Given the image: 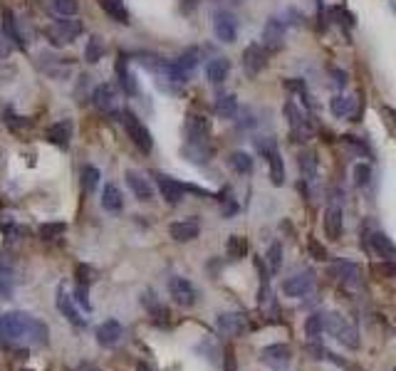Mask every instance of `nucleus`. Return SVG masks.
<instances>
[{
  "label": "nucleus",
  "mask_w": 396,
  "mask_h": 371,
  "mask_svg": "<svg viewBox=\"0 0 396 371\" xmlns=\"http://www.w3.org/2000/svg\"><path fill=\"white\" fill-rule=\"evenodd\" d=\"M226 252H228L230 260H243L248 255V241L243 235H230L228 243H226Z\"/></svg>",
  "instance_id": "nucleus-40"
},
{
  "label": "nucleus",
  "mask_w": 396,
  "mask_h": 371,
  "mask_svg": "<svg viewBox=\"0 0 396 371\" xmlns=\"http://www.w3.org/2000/svg\"><path fill=\"white\" fill-rule=\"evenodd\" d=\"M394 371H396V369H394Z\"/></svg>",
  "instance_id": "nucleus-60"
},
{
  "label": "nucleus",
  "mask_w": 396,
  "mask_h": 371,
  "mask_svg": "<svg viewBox=\"0 0 396 371\" xmlns=\"http://www.w3.org/2000/svg\"><path fill=\"white\" fill-rule=\"evenodd\" d=\"M104 52H107V47H104L102 38L99 35H92L87 43V47H85V62H89V65H97L99 60L104 57Z\"/></svg>",
  "instance_id": "nucleus-39"
},
{
  "label": "nucleus",
  "mask_w": 396,
  "mask_h": 371,
  "mask_svg": "<svg viewBox=\"0 0 396 371\" xmlns=\"http://www.w3.org/2000/svg\"><path fill=\"white\" fill-rule=\"evenodd\" d=\"M330 112H332V116H337V119H347V116H352L354 97H349V94H335L330 102Z\"/></svg>",
  "instance_id": "nucleus-32"
},
{
  "label": "nucleus",
  "mask_w": 396,
  "mask_h": 371,
  "mask_svg": "<svg viewBox=\"0 0 396 371\" xmlns=\"http://www.w3.org/2000/svg\"><path fill=\"white\" fill-rule=\"evenodd\" d=\"M75 278H77V285H92V280H94V268L92 265H87V262H80L77 265V270H75Z\"/></svg>",
  "instance_id": "nucleus-50"
},
{
  "label": "nucleus",
  "mask_w": 396,
  "mask_h": 371,
  "mask_svg": "<svg viewBox=\"0 0 396 371\" xmlns=\"http://www.w3.org/2000/svg\"><path fill=\"white\" fill-rule=\"evenodd\" d=\"M3 121H6L8 129L13 131H22V129H30L33 126V119H27V116H20L17 112H13L10 107L3 109Z\"/></svg>",
  "instance_id": "nucleus-42"
},
{
  "label": "nucleus",
  "mask_w": 396,
  "mask_h": 371,
  "mask_svg": "<svg viewBox=\"0 0 396 371\" xmlns=\"http://www.w3.org/2000/svg\"><path fill=\"white\" fill-rule=\"evenodd\" d=\"M216 114L223 119H233L238 114V97L235 94H221L216 99Z\"/></svg>",
  "instance_id": "nucleus-36"
},
{
  "label": "nucleus",
  "mask_w": 396,
  "mask_h": 371,
  "mask_svg": "<svg viewBox=\"0 0 396 371\" xmlns=\"http://www.w3.org/2000/svg\"><path fill=\"white\" fill-rule=\"evenodd\" d=\"M317 153L315 151H302L300 153V174H302V188L312 186L317 181Z\"/></svg>",
  "instance_id": "nucleus-25"
},
{
  "label": "nucleus",
  "mask_w": 396,
  "mask_h": 371,
  "mask_svg": "<svg viewBox=\"0 0 396 371\" xmlns=\"http://www.w3.org/2000/svg\"><path fill=\"white\" fill-rule=\"evenodd\" d=\"M211 121L201 114H189L186 119V144H208Z\"/></svg>",
  "instance_id": "nucleus-17"
},
{
  "label": "nucleus",
  "mask_w": 396,
  "mask_h": 371,
  "mask_svg": "<svg viewBox=\"0 0 396 371\" xmlns=\"http://www.w3.org/2000/svg\"><path fill=\"white\" fill-rule=\"evenodd\" d=\"M72 134H75V124H72V119H60V121H54V124L50 126L47 134H45V139H47L50 144H54L57 149H62V151H67Z\"/></svg>",
  "instance_id": "nucleus-22"
},
{
  "label": "nucleus",
  "mask_w": 396,
  "mask_h": 371,
  "mask_svg": "<svg viewBox=\"0 0 396 371\" xmlns=\"http://www.w3.org/2000/svg\"><path fill=\"white\" fill-rule=\"evenodd\" d=\"M99 8H102L104 13H107L109 17L115 22H119V25H129V10H126V3L124 0H97Z\"/></svg>",
  "instance_id": "nucleus-27"
},
{
  "label": "nucleus",
  "mask_w": 396,
  "mask_h": 371,
  "mask_svg": "<svg viewBox=\"0 0 396 371\" xmlns=\"http://www.w3.org/2000/svg\"><path fill=\"white\" fill-rule=\"evenodd\" d=\"M339 142L344 144V146L349 149L352 153H357V158H369L372 156V149H369V144L364 142V139H359V137H354V134H344Z\"/></svg>",
  "instance_id": "nucleus-38"
},
{
  "label": "nucleus",
  "mask_w": 396,
  "mask_h": 371,
  "mask_svg": "<svg viewBox=\"0 0 396 371\" xmlns=\"http://www.w3.org/2000/svg\"><path fill=\"white\" fill-rule=\"evenodd\" d=\"M325 332H330L332 337H335L339 344H344L347 349H359V347H362L359 332L347 322V319H344L342 315H337V312L325 315Z\"/></svg>",
  "instance_id": "nucleus-2"
},
{
  "label": "nucleus",
  "mask_w": 396,
  "mask_h": 371,
  "mask_svg": "<svg viewBox=\"0 0 396 371\" xmlns=\"http://www.w3.org/2000/svg\"><path fill=\"white\" fill-rule=\"evenodd\" d=\"M372 275L379 280H394L396 278V262L391 260H381L372 265Z\"/></svg>",
  "instance_id": "nucleus-47"
},
{
  "label": "nucleus",
  "mask_w": 396,
  "mask_h": 371,
  "mask_svg": "<svg viewBox=\"0 0 396 371\" xmlns=\"http://www.w3.org/2000/svg\"><path fill=\"white\" fill-rule=\"evenodd\" d=\"M233 3H243V0H233Z\"/></svg>",
  "instance_id": "nucleus-58"
},
{
  "label": "nucleus",
  "mask_w": 396,
  "mask_h": 371,
  "mask_svg": "<svg viewBox=\"0 0 396 371\" xmlns=\"http://www.w3.org/2000/svg\"><path fill=\"white\" fill-rule=\"evenodd\" d=\"M57 310H60L62 315H65L67 322L75 324V327L82 329L85 324H87V319H85V317H82V312L77 310L75 300H72V295L67 292L65 285H60V287H57Z\"/></svg>",
  "instance_id": "nucleus-18"
},
{
  "label": "nucleus",
  "mask_w": 396,
  "mask_h": 371,
  "mask_svg": "<svg viewBox=\"0 0 396 371\" xmlns=\"http://www.w3.org/2000/svg\"><path fill=\"white\" fill-rule=\"evenodd\" d=\"M99 179H102V174H99V169L97 166H92V164H87L85 169H82V191L87 193H94L97 191V186H99Z\"/></svg>",
  "instance_id": "nucleus-41"
},
{
  "label": "nucleus",
  "mask_w": 396,
  "mask_h": 371,
  "mask_svg": "<svg viewBox=\"0 0 396 371\" xmlns=\"http://www.w3.org/2000/svg\"><path fill=\"white\" fill-rule=\"evenodd\" d=\"M72 300H75V305L80 307L85 315H89V312H92V300H89V287H87V285H75Z\"/></svg>",
  "instance_id": "nucleus-45"
},
{
  "label": "nucleus",
  "mask_w": 396,
  "mask_h": 371,
  "mask_svg": "<svg viewBox=\"0 0 396 371\" xmlns=\"http://www.w3.org/2000/svg\"><path fill=\"white\" fill-rule=\"evenodd\" d=\"M65 230H67V223H62V220H50V223L40 225L38 233L43 241H52V238H60Z\"/></svg>",
  "instance_id": "nucleus-44"
},
{
  "label": "nucleus",
  "mask_w": 396,
  "mask_h": 371,
  "mask_svg": "<svg viewBox=\"0 0 396 371\" xmlns=\"http://www.w3.org/2000/svg\"><path fill=\"white\" fill-rule=\"evenodd\" d=\"M176 65L181 67V70L186 72V75H193V70L196 67H198V50H186L184 55L179 57V60H176Z\"/></svg>",
  "instance_id": "nucleus-48"
},
{
  "label": "nucleus",
  "mask_w": 396,
  "mask_h": 371,
  "mask_svg": "<svg viewBox=\"0 0 396 371\" xmlns=\"http://www.w3.org/2000/svg\"><path fill=\"white\" fill-rule=\"evenodd\" d=\"M265 262H267V270H270L272 275L280 273V268H282V245L280 243H270V248H267V252H265Z\"/></svg>",
  "instance_id": "nucleus-46"
},
{
  "label": "nucleus",
  "mask_w": 396,
  "mask_h": 371,
  "mask_svg": "<svg viewBox=\"0 0 396 371\" xmlns=\"http://www.w3.org/2000/svg\"><path fill=\"white\" fill-rule=\"evenodd\" d=\"M211 153H213V149L208 146V144H186L184 146V156H186V161H191V164H196V166H203L211 158Z\"/></svg>",
  "instance_id": "nucleus-33"
},
{
  "label": "nucleus",
  "mask_w": 396,
  "mask_h": 371,
  "mask_svg": "<svg viewBox=\"0 0 396 371\" xmlns=\"http://www.w3.org/2000/svg\"><path fill=\"white\" fill-rule=\"evenodd\" d=\"M230 75V62L226 57H213L206 67V77L211 84H223Z\"/></svg>",
  "instance_id": "nucleus-28"
},
{
  "label": "nucleus",
  "mask_w": 396,
  "mask_h": 371,
  "mask_svg": "<svg viewBox=\"0 0 396 371\" xmlns=\"http://www.w3.org/2000/svg\"><path fill=\"white\" fill-rule=\"evenodd\" d=\"M221 203H223V215H226V218H230V215H235L238 213V203L233 201V196L230 198H221Z\"/></svg>",
  "instance_id": "nucleus-53"
},
{
  "label": "nucleus",
  "mask_w": 396,
  "mask_h": 371,
  "mask_svg": "<svg viewBox=\"0 0 396 371\" xmlns=\"http://www.w3.org/2000/svg\"><path fill=\"white\" fill-rule=\"evenodd\" d=\"M122 124H124L126 134H129L131 144L139 149L141 153H152L154 149V139H152V131L144 126V121L134 114V112H122Z\"/></svg>",
  "instance_id": "nucleus-3"
},
{
  "label": "nucleus",
  "mask_w": 396,
  "mask_h": 371,
  "mask_svg": "<svg viewBox=\"0 0 396 371\" xmlns=\"http://www.w3.org/2000/svg\"><path fill=\"white\" fill-rule=\"evenodd\" d=\"M216 327L223 337H245L250 332V322L243 312H223L218 315Z\"/></svg>",
  "instance_id": "nucleus-8"
},
{
  "label": "nucleus",
  "mask_w": 396,
  "mask_h": 371,
  "mask_svg": "<svg viewBox=\"0 0 396 371\" xmlns=\"http://www.w3.org/2000/svg\"><path fill=\"white\" fill-rule=\"evenodd\" d=\"M256 270H258V278H261V289H258V305H267L272 297V289H270V275H267L265 262L261 257H256Z\"/></svg>",
  "instance_id": "nucleus-34"
},
{
  "label": "nucleus",
  "mask_w": 396,
  "mask_h": 371,
  "mask_svg": "<svg viewBox=\"0 0 396 371\" xmlns=\"http://www.w3.org/2000/svg\"><path fill=\"white\" fill-rule=\"evenodd\" d=\"M352 176H354V186H357V188H367V186L372 183V176H374V171H372L369 164L359 161V164H354Z\"/></svg>",
  "instance_id": "nucleus-43"
},
{
  "label": "nucleus",
  "mask_w": 396,
  "mask_h": 371,
  "mask_svg": "<svg viewBox=\"0 0 396 371\" xmlns=\"http://www.w3.org/2000/svg\"><path fill=\"white\" fill-rule=\"evenodd\" d=\"M367 243H369V250L374 252L376 257L396 262V243L391 241V238L384 233V230H376L374 228L369 235H367Z\"/></svg>",
  "instance_id": "nucleus-16"
},
{
  "label": "nucleus",
  "mask_w": 396,
  "mask_h": 371,
  "mask_svg": "<svg viewBox=\"0 0 396 371\" xmlns=\"http://www.w3.org/2000/svg\"><path fill=\"white\" fill-rule=\"evenodd\" d=\"M228 166L240 176H248L253 174V156L248 151H233L228 156Z\"/></svg>",
  "instance_id": "nucleus-37"
},
{
  "label": "nucleus",
  "mask_w": 396,
  "mask_h": 371,
  "mask_svg": "<svg viewBox=\"0 0 396 371\" xmlns=\"http://www.w3.org/2000/svg\"><path fill=\"white\" fill-rule=\"evenodd\" d=\"M77 371H102L97 364H92V361H82L80 366H77Z\"/></svg>",
  "instance_id": "nucleus-56"
},
{
  "label": "nucleus",
  "mask_w": 396,
  "mask_h": 371,
  "mask_svg": "<svg viewBox=\"0 0 396 371\" xmlns=\"http://www.w3.org/2000/svg\"><path fill=\"white\" fill-rule=\"evenodd\" d=\"M20 371H33V369H20Z\"/></svg>",
  "instance_id": "nucleus-59"
},
{
  "label": "nucleus",
  "mask_w": 396,
  "mask_h": 371,
  "mask_svg": "<svg viewBox=\"0 0 396 371\" xmlns=\"http://www.w3.org/2000/svg\"><path fill=\"white\" fill-rule=\"evenodd\" d=\"M261 361L270 366V371H290L293 364V349L288 344H267L261 351Z\"/></svg>",
  "instance_id": "nucleus-7"
},
{
  "label": "nucleus",
  "mask_w": 396,
  "mask_h": 371,
  "mask_svg": "<svg viewBox=\"0 0 396 371\" xmlns=\"http://www.w3.org/2000/svg\"><path fill=\"white\" fill-rule=\"evenodd\" d=\"M10 50H13V45L8 43V38H6V35H3V30H0V60L10 55Z\"/></svg>",
  "instance_id": "nucleus-54"
},
{
  "label": "nucleus",
  "mask_w": 396,
  "mask_h": 371,
  "mask_svg": "<svg viewBox=\"0 0 396 371\" xmlns=\"http://www.w3.org/2000/svg\"><path fill=\"white\" fill-rule=\"evenodd\" d=\"M102 208L107 213H119L124 208V196H122L119 186L117 183H107L102 191Z\"/></svg>",
  "instance_id": "nucleus-26"
},
{
  "label": "nucleus",
  "mask_w": 396,
  "mask_h": 371,
  "mask_svg": "<svg viewBox=\"0 0 396 371\" xmlns=\"http://www.w3.org/2000/svg\"><path fill=\"white\" fill-rule=\"evenodd\" d=\"M92 104L97 107L99 112H104V114L122 116L119 112H117V89L112 87L109 82L99 84V87L94 89V92H92Z\"/></svg>",
  "instance_id": "nucleus-21"
},
{
  "label": "nucleus",
  "mask_w": 396,
  "mask_h": 371,
  "mask_svg": "<svg viewBox=\"0 0 396 371\" xmlns=\"http://www.w3.org/2000/svg\"><path fill=\"white\" fill-rule=\"evenodd\" d=\"M94 337H97L99 347L112 349V347H117V344L122 342V337H124V327H122V322H117V319H107V322H102L97 327Z\"/></svg>",
  "instance_id": "nucleus-20"
},
{
  "label": "nucleus",
  "mask_w": 396,
  "mask_h": 371,
  "mask_svg": "<svg viewBox=\"0 0 396 371\" xmlns=\"http://www.w3.org/2000/svg\"><path fill=\"white\" fill-rule=\"evenodd\" d=\"M285 35H288V25L282 17H267L265 28H263V47L275 52L285 45Z\"/></svg>",
  "instance_id": "nucleus-13"
},
{
  "label": "nucleus",
  "mask_w": 396,
  "mask_h": 371,
  "mask_svg": "<svg viewBox=\"0 0 396 371\" xmlns=\"http://www.w3.org/2000/svg\"><path fill=\"white\" fill-rule=\"evenodd\" d=\"M168 295H171V300H174L176 305L193 307L196 300H198V289L193 287V282H191V280L174 275V278L168 280Z\"/></svg>",
  "instance_id": "nucleus-10"
},
{
  "label": "nucleus",
  "mask_w": 396,
  "mask_h": 371,
  "mask_svg": "<svg viewBox=\"0 0 396 371\" xmlns=\"http://www.w3.org/2000/svg\"><path fill=\"white\" fill-rule=\"evenodd\" d=\"M141 305L147 307L149 312V319H152L156 327H168L171 324V312H168L166 305H161L156 297V292H152V289H147L144 295H141Z\"/></svg>",
  "instance_id": "nucleus-15"
},
{
  "label": "nucleus",
  "mask_w": 396,
  "mask_h": 371,
  "mask_svg": "<svg viewBox=\"0 0 396 371\" xmlns=\"http://www.w3.org/2000/svg\"><path fill=\"white\" fill-rule=\"evenodd\" d=\"M152 176L156 179V186H159V191H161V198L168 203V206H179V203L184 201L186 183L171 179V176H166V174H161V171H154Z\"/></svg>",
  "instance_id": "nucleus-11"
},
{
  "label": "nucleus",
  "mask_w": 396,
  "mask_h": 371,
  "mask_svg": "<svg viewBox=\"0 0 396 371\" xmlns=\"http://www.w3.org/2000/svg\"><path fill=\"white\" fill-rule=\"evenodd\" d=\"M322 334H325V315L312 312L305 319V337H307V342H322Z\"/></svg>",
  "instance_id": "nucleus-29"
},
{
  "label": "nucleus",
  "mask_w": 396,
  "mask_h": 371,
  "mask_svg": "<svg viewBox=\"0 0 396 371\" xmlns=\"http://www.w3.org/2000/svg\"><path fill=\"white\" fill-rule=\"evenodd\" d=\"M168 235L174 238L176 243H191L201 235V220L198 218H184V220H174L168 225Z\"/></svg>",
  "instance_id": "nucleus-19"
},
{
  "label": "nucleus",
  "mask_w": 396,
  "mask_h": 371,
  "mask_svg": "<svg viewBox=\"0 0 396 371\" xmlns=\"http://www.w3.org/2000/svg\"><path fill=\"white\" fill-rule=\"evenodd\" d=\"M117 77H119L122 82V89H124L126 94H139V82H136V77L129 72V67H126V57L119 55V60H117Z\"/></svg>",
  "instance_id": "nucleus-30"
},
{
  "label": "nucleus",
  "mask_w": 396,
  "mask_h": 371,
  "mask_svg": "<svg viewBox=\"0 0 396 371\" xmlns=\"http://www.w3.org/2000/svg\"><path fill=\"white\" fill-rule=\"evenodd\" d=\"M52 8L57 15L62 17H75L77 10H80V3L77 0H52Z\"/></svg>",
  "instance_id": "nucleus-49"
},
{
  "label": "nucleus",
  "mask_w": 396,
  "mask_h": 371,
  "mask_svg": "<svg viewBox=\"0 0 396 371\" xmlns=\"http://www.w3.org/2000/svg\"><path fill=\"white\" fill-rule=\"evenodd\" d=\"M124 179H126V186H129V191L134 193L136 201H141V203L152 201V183H149L147 176L139 174V171H134V169H129L124 174Z\"/></svg>",
  "instance_id": "nucleus-23"
},
{
  "label": "nucleus",
  "mask_w": 396,
  "mask_h": 371,
  "mask_svg": "<svg viewBox=\"0 0 396 371\" xmlns=\"http://www.w3.org/2000/svg\"><path fill=\"white\" fill-rule=\"evenodd\" d=\"M136 371H154V369L147 364V361H139V364H136Z\"/></svg>",
  "instance_id": "nucleus-57"
},
{
  "label": "nucleus",
  "mask_w": 396,
  "mask_h": 371,
  "mask_svg": "<svg viewBox=\"0 0 396 371\" xmlns=\"http://www.w3.org/2000/svg\"><path fill=\"white\" fill-rule=\"evenodd\" d=\"M307 248H309V255L315 257V260H320V262H325L327 257V250H325V245H322V243H317L315 238H309V243H307Z\"/></svg>",
  "instance_id": "nucleus-51"
},
{
  "label": "nucleus",
  "mask_w": 396,
  "mask_h": 371,
  "mask_svg": "<svg viewBox=\"0 0 396 371\" xmlns=\"http://www.w3.org/2000/svg\"><path fill=\"white\" fill-rule=\"evenodd\" d=\"M330 75H332V82H335L337 89H344V87H347V72H344V70H337V67H332Z\"/></svg>",
  "instance_id": "nucleus-52"
},
{
  "label": "nucleus",
  "mask_w": 396,
  "mask_h": 371,
  "mask_svg": "<svg viewBox=\"0 0 396 371\" xmlns=\"http://www.w3.org/2000/svg\"><path fill=\"white\" fill-rule=\"evenodd\" d=\"M267 67V50L261 43H250L243 50V70L248 77H258Z\"/></svg>",
  "instance_id": "nucleus-12"
},
{
  "label": "nucleus",
  "mask_w": 396,
  "mask_h": 371,
  "mask_svg": "<svg viewBox=\"0 0 396 371\" xmlns=\"http://www.w3.org/2000/svg\"><path fill=\"white\" fill-rule=\"evenodd\" d=\"M315 289V273L312 270H302V273L290 275L285 282H282V295L300 300V297H307L309 292Z\"/></svg>",
  "instance_id": "nucleus-6"
},
{
  "label": "nucleus",
  "mask_w": 396,
  "mask_h": 371,
  "mask_svg": "<svg viewBox=\"0 0 396 371\" xmlns=\"http://www.w3.org/2000/svg\"><path fill=\"white\" fill-rule=\"evenodd\" d=\"M213 35L221 43L230 45L238 38V20L230 10H216L213 13Z\"/></svg>",
  "instance_id": "nucleus-9"
},
{
  "label": "nucleus",
  "mask_w": 396,
  "mask_h": 371,
  "mask_svg": "<svg viewBox=\"0 0 396 371\" xmlns=\"http://www.w3.org/2000/svg\"><path fill=\"white\" fill-rule=\"evenodd\" d=\"M27 344H33V347H45L50 339V329L45 322H40V319H35L33 317V322H30V327H27V334H25Z\"/></svg>",
  "instance_id": "nucleus-35"
},
{
  "label": "nucleus",
  "mask_w": 396,
  "mask_h": 371,
  "mask_svg": "<svg viewBox=\"0 0 396 371\" xmlns=\"http://www.w3.org/2000/svg\"><path fill=\"white\" fill-rule=\"evenodd\" d=\"M13 287H15V273H13V265L0 257V300H8L13 295Z\"/></svg>",
  "instance_id": "nucleus-31"
},
{
  "label": "nucleus",
  "mask_w": 396,
  "mask_h": 371,
  "mask_svg": "<svg viewBox=\"0 0 396 371\" xmlns=\"http://www.w3.org/2000/svg\"><path fill=\"white\" fill-rule=\"evenodd\" d=\"M330 275L337 280L339 285L349 289H362L364 287V278H362V268L352 260H335L330 265Z\"/></svg>",
  "instance_id": "nucleus-5"
},
{
  "label": "nucleus",
  "mask_w": 396,
  "mask_h": 371,
  "mask_svg": "<svg viewBox=\"0 0 396 371\" xmlns=\"http://www.w3.org/2000/svg\"><path fill=\"white\" fill-rule=\"evenodd\" d=\"M82 33H85V25H82V20H77V17H62V20H54L47 28L50 43L57 45V47H62V45L67 43H75Z\"/></svg>",
  "instance_id": "nucleus-4"
},
{
  "label": "nucleus",
  "mask_w": 396,
  "mask_h": 371,
  "mask_svg": "<svg viewBox=\"0 0 396 371\" xmlns=\"http://www.w3.org/2000/svg\"><path fill=\"white\" fill-rule=\"evenodd\" d=\"M282 114H285V119H288L293 142H309V139H312L315 129H312V124H309L305 109L300 107L298 102H295V99H288V102H285V107H282Z\"/></svg>",
  "instance_id": "nucleus-1"
},
{
  "label": "nucleus",
  "mask_w": 396,
  "mask_h": 371,
  "mask_svg": "<svg viewBox=\"0 0 396 371\" xmlns=\"http://www.w3.org/2000/svg\"><path fill=\"white\" fill-rule=\"evenodd\" d=\"M0 30H3V35L8 38V43L15 45L20 52H25L27 45H25V38H22L20 28H17V17L13 15V10H3V25H0Z\"/></svg>",
  "instance_id": "nucleus-24"
},
{
  "label": "nucleus",
  "mask_w": 396,
  "mask_h": 371,
  "mask_svg": "<svg viewBox=\"0 0 396 371\" xmlns=\"http://www.w3.org/2000/svg\"><path fill=\"white\" fill-rule=\"evenodd\" d=\"M226 371H235V351L233 349H226Z\"/></svg>",
  "instance_id": "nucleus-55"
},
{
  "label": "nucleus",
  "mask_w": 396,
  "mask_h": 371,
  "mask_svg": "<svg viewBox=\"0 0 396 371\" xmlns=\"http://www.w3.org/2000/svg\"><path fill=\"white\" fill-rule=\"evenodd\" d=\"M325 233L330 241H339L342 238V230H344V208L342 201H330L325 211Z\"/></svg>",
  "instance_id": "nucleus-14"
}]
</instances>
